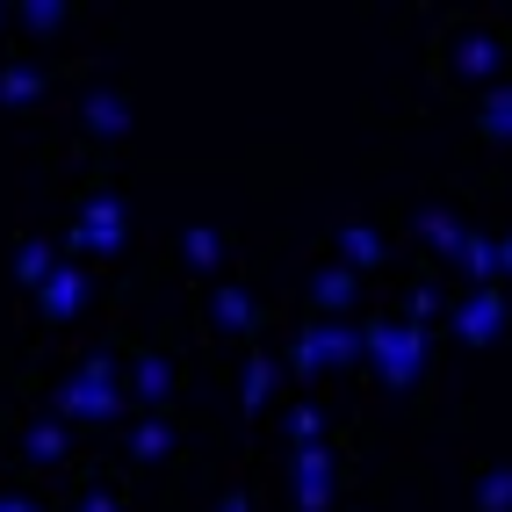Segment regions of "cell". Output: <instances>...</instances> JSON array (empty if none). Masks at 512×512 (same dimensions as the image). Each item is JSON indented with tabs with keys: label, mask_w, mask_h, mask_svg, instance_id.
<instances>
[{
	"label": "cell",
	"mask_w": 512,
	"mask_h": 512,
	"mask_svg": "<svg viewBox=\"0 0 512 512\" xmlns=\"http://www.w3.org/2000/svg\"><path fill=\"white\" fill-rule=\"evenodd\" d=\"M361 347H368V361H375V375H383L390 390H412L419 383V368H426V325H383L375 318L368 332H361Z\"/></svg>",
	"instance_id": "cell-1"
},
{
	"label": "cell",
	"mask_w": 512,
	"mask_h": 512,
	"mask_svg": "<svg viewBox=\"0 0 512 512\" xmlns=\"http://www.w3.org/2000/svg\"><path fill=\"white\" fill-rule=\"evenodd\" d=\"M87 289H94L87 267H80V260H58V275L37 289V311H44L51 325H73V318L87 311Z\"/></svg>",
	"instance_id": "cell-3"
},
{
	"label": "cell",
	"mask_w": 512,
	"mask_h": 512,
	"mask_svg": "<svg viewBox=\"0 0 512 512\" xmlns=\"http://www.w3.org/2000/svg\"><path fill=\"white\" fill-rule=\"evenodd\" d=\"M455 332H462V347H476V354L498 347V339H505V296L498 289H469V303L455 311Z\"/></svg>",
	"instance_id": "cell-5"
},
{
	"label": "cell",
	"mask_w": 512,
	"mask_h": 512,
	"mask_svg": "<svg viewBox=\"0 0 512 512\" xmlns=\"http://www.w3.org/2000/svg\"><path fill=\"white\" fill-rule=\"evenodd\" d=\"M484 138H491V145H512V94H505V87L484 101Z\"/></svg>",
	"instance_id": "cell-20"
},
{
	"label": "cell",
	"mask_w": 512,
	"mask_h": 512,
	"mask_svg": "<svg viewBox=\"0 0 512 512\" xmlns=\"http://www.w3.org/2000/svg\"><path fill=\"white\" fill-rule=\"evenodd\" d=\"M22 455H29V462H58V455H65V426H29V433H22Z\"/></svg>",
	"instance_id": "cell-19"
},
{
	"label": "cell",
	"mask_w": 512,
	"mask_h": 512,
	"mask_svg": "<svg viewBox=\"0 0 512 512\" xmlns=\"http://www.w3.org/2000/svg\"><path fill=\"white\" fill-rule=\"evenodd\" d=\"M210 311H217V332H253V296L246 289H217V303H210Z\"/></svg>",
	"instance_id": "cell-15"
},
{
	"label": "cell",
	"mask_w": 512,
	"mask_h": 512,
	"mask_svg": "<svg viewBox=\"0 0 512 512\" xmlns=\"http://www.w3.org/2000/svg\"><path fill=\"white\" fill-rule=\"evenodd\" d=\"M275 383H282V375H275V361H267V354H260V361L246 368V412H260V404H267V397H275Z\"/></svg>",
	"instance_id": "cell-21"
},
{
	"label": "cell",
	"mask_w": 512,
	"mask_h": 512,
	"mask_svg": "<svg viewBox=\"0 0 512 512\" xmlns=\"http://www.w3.org/2000/svg\"><path fill=\"white\" fill-rule=\"evenodd\" d=\"M476 505H484V512H512V469H491L484 491H476Z\"/></svg>",
	"instance_id": "cell-22"
},
{
	"label": "cell",
	"mask_w": 512,
	"mask_h": 512,
	"mask_svg": "<svg viewBox=\"0 0 512 512\" xmlns=\"http://www.w3.org/2000/svg\"><path fill=\"white\" fill-rule=\"evenodd\" d=\"M0 512H29V498H0Z\"/></svg>",
	"instance_id": "cell-30"
},
{
	"label": "cell",
	"mask_w": 512,
	"mask_h": 512,
	"mask_svg": "<svg viewBox=\"0 0 512 512\" xmlns=\"http://www.w3.org/2000/svg\"><path fill=\"white\" fill-rule=\"evenodd\" d=\"M58 275V246H44V238H22V246H15V282L22 289H44Z\"/></svg>",
	"instance_id": "cell-12"
},
{
	"label": "cell",
	"mask_w": 512,
	"mask_h": 512,
	"mask_svg": "<svg viewBox=\"0 0 512 512\" xmlns=\"http://www.w3.org/2000/svg\"><path fill=\"white\" fill-rule=\"evenodd\" d=\"M339 267H347V275H368V267H383V231L354 217L347 231H339Z\"/></svg>",
	"instance_id": "cell-10"
},
{
	"label": "cell",
	"mask_w": 512,
	"mask_h": 512,
	"mask_svg": "<svg viewBox=\"0 0 512 512\" xmlns=\"http://www.w3.org/2000/svg\"><path fill=\"white\" fill-rule=\"evenodd\" d=\"M44 101V73L37 65H0V109H29Z\"/></svg>",
	"instance_id": "cell-13"
},
{
	"label": "cell",
	"mask_w": 512,
	"mask_h": 512,
	"mask_svg": "<svg viewBox=\"0 0 512 512\" xmlns=\"http://www.w3.org/2000/svg\"><path fill=\"white\" fill-rule=\"evenodd\" d=\"M130 383H138V397H145V404H159L166 390H174V361L145 354V361H138V375H130Z\"/></svg>",
	"instance_id": "cell-16"
},
{
	"label": "cell",
	"mask_w": 512,
	"mask_h": 512,
	"mask_svg": "<svg viewBox=\"0 0 512 512\" xmlns=\"http://www.w3.org/2000/svg\"><path fill=\"white\" fill-rule=\"evenodd\" d=\"M80 116H87L94 138H123V130H130V94H123V87H94V94L80 101Z\"/></svg>",
	"instance_id": "cell-7"
},
{
	"label": "cell",
	"mask_w": 512,
	"mask_h": 512,
	"mask_svg": "<svg viewBox=\"0 0 512 512\" xmlns=\"http://www.w3.org/2000/svg\"><path fill=\"white\" fill-rule=\"evenodd\" d=\"M123 412V397H116V361L109 354H87L73 368V383H65V419H94V426H109Z\"/></svg>",
	"instance_id": "cell-2"
},
{
	"label": "cell",
	"mask_w": 512,
	"mask_h": 512,
	"mask_svg": "<svg viewBox=\"0 0 512 512\" xmlns=\"http://www.w3.org/2000/svg\"><path fill=\"white\" fill-rule=\"evenodd\" d=\"M311 347H318V368H354L361 361V332L339 325V318H318L311 325Z\"/></svg>",
	"instance_id": "cell-9"
},
{
	"label": "cell",
	"mask_w": 512,
	"mask_h": 512,
	"mask_svg": "<svg viewBox=\"0 0 512 512\" xmlns=\"http://www.w3.org/2000/svg\"><path fill=\"white\" fill-rule=\"evenodd\" d=\"M289 368H296V375H325V368H318V347H311V325L296 332V347H289Z\"/></svg>",
	"instance_id": "cell-26"
},
{
	"label": "cell",
	"mask_w": 512,
	"mask_h": 512,
	"mask_svg": "<svg viewBox=\"0 0 512 512\" xmlns=\"http://www.w3.org/2000/svg\"><path fill=\"white\" fill-rule=\"evenodd\" d=\"M73 253H123V202L116 195H94L80 210V231H73Z\"/></svg>",
	"instance_id": "cell-4"
},
{
	"label": "cell",
	"mask_w": 512,
	"mask_h": 512,
	"mask_svg": "<svg viewBox=\"0 0 512 512\" xmlns=\"http://www.w3.org/2000/svg\"><path fill=\"white\" fill-rule=\"evenodd\" d=\"M65 15H73L65 0H29V8H22V22H29V29H44V37H51V29H65Z\"/></svg>",
	"instance_id": "cell-23"
},
{
	"label": "cell",
	"mask_w": 512,
	"mask_h": 512,
	"mask_svg": "<svg viewBox=\"0 0 512 512\" xmlns=\"http://www.w3.org/2000/svg\"><path fill=\"white\" fill-rule=\"evenodd\" d=\"M181 253H188V267H224V231L188 224V231H181Z\"/></svg>",
	"instance_id": "cell-14"
},
{
	"label": "cell",
	"mask_w": 512,
	"mask_h": 512,
	"mask_svg": "<svg viewBox=\"0 0 512 512\" xmlns=\"http://www.w3.org/2000/svg\"><path fill=\"white\" fill-rule=\"evenodd\" d=\"M419 231H426V246H433V253H448V260H455V246H462V224H455L448 210H426V217H419Z\"/></svg>",
	"instance_id": "cell-17"
},
{
	"label": "cell",
	"mask_w": 512,
	"mask_h": 512,
	"mask_svg": "<svg viewBox=\"0 0 512 512\" xmlns=\"http://www.w3.org/2000/svg\"><path fill=\"white\" fill-rule=\"evenodd\" d=\"M80 512H123V498H116V491H87Z\"/></svg>",
	"instance_id": "cell-28"
},
{
	"label": "cell",
	"mask_w": 512,
	"mask_h": 512,
	"mask_svg": "<svg viewBox=\"0 0 512 512\" xmlns=\"http://www.w3.org/2000/svg\"><path fill=\"white\" fill-rule=\"evenodd\" d=\"M296 476H332V455L325 448H296Z\"/></svg>",
	"instance_id": "cell-27"
},
{
	"label": "cell",
	"mask_w": 512,
	"mask_h": 512,
	"mask_svg": "<svg viewBox=\"0 0 512 512\" xmlns=\"http://www.w3.org/2000/svg\"><path fill=\"white\" fill-rule=\"evenodd\" d=\"M166 448H174V426H159V419H145L138 433H130V455H138V462H159Z\"/></svg>",
	"instance_id": "cell-18"
},
{
	"label": "cell",
	"mask_w": 512,
	"mask_h": 512,
	"mask_svg": "<svg viewBox=\"0 0 512 512\" xmlns=\"http://www.w3.org/2000/svg\"><path fill=\"white\" fill-rule=\"evenodd\" d=\"M332 505V476H296V512H325Z\"/></svg>",
	"instance_id": "cell-24"
},
{
	"label": "cell",
	"mask_w": 512,
	"mask_h": 512,
	"mask_svg": "<svg viewBox=\"0 0 512 512\" xmlns=\"http://www.w3.org/2000/svg\"><path fill=\"white\" fill-rule=\"evenodd\" d=\"M455 260H462V275H469L476 289H498L505 267H512V246H505V238H484V231H462Z\"/></svg>",
	"instance_id": "cell-6"
},
{
	"label": "cell",
	"mask_w": 512,
	"mask_h": 512,
	"mask_svg": "<svg viewBox=\"0 0 512 512\" xmlns=\"http://www.w3.org/2000/svg\"><path fill=\"white\" fill-rule=\"evenodd\" d=\"M289 433H296V448H318V433H325V419L311 412V404H296V419H289Z\"/></svg>",
	"instance_id": "cell-25"
},
{
	"label": "cell",
	"mask_w": 512,
	"mask_h": 512,
	"mask_svg": "<svg viewBox=\"0 0 512 512\" xmlns=\"http://www.w3.org/2000/svg\"><path fill=\"white\" fill-rule=\"evenodd\" d=\"M455 65H462V80H491L498 73V37H491V29H462Z\"/></svg>",
	"instance_id": "cell-11"
},
{
	"label": "cell",
	"mask_w": 512,
	"mask_h": 512,
	"mask_svg": "<svg viewBox=\"0 0 512 512\" xmlns=\"http://www.w3.org/2000/svg\"><path fill=\"white\" fill-rule=\"evenodd\" d=\"M217 512H253V498H246V491H231V498H224Z\"/></svg>",
	"instance_id": "cell-29"
},
{
	"label": "cell",
	"mask_w": 512,
	"mask_h": 512,
	"mask_svg": "<svg viewBox=\"0 0 512 512\" xmlns=\"http://www.w3.org/2000/svg\"><path fill=\"white\" fill-rule=\"evenodd\" d=\"M354 296H361V275H347L339 260L311 275V303H318L325 318H347V311H354Z\"/></svg>",
	"instance_id": "cell-8"
}]
</instances>
